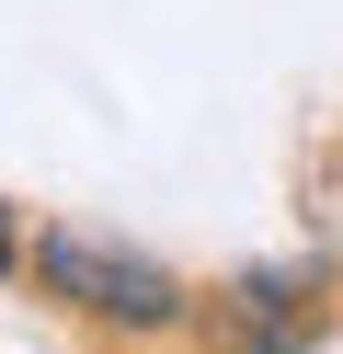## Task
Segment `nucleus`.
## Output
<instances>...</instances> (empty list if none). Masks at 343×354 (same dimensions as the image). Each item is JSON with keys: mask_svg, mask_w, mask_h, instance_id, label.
<instances>
[{"mask_svg": "<svg viewBox=\"0 0 343 354\" xmlns=\"http://www.w3.org/2000/svg\"><path fill=\"white\" fill-rule=\"evenodd\" d=\"M35 286L69 308H91V320H126V331H172L183 320V286L160 274L149 252H114V240L91 229H46L35 240Z\"/></svg>", "mask_w": 343, "mask_h": 354, "instance_id": "f257e3e1", "label": "nucleus"}, {"mask_svg": "<svg viewBox=\"0 0 343 354\" xmlns=\"http://www.w3.org/2000/svg\"><path fill=\"white\" fill-rule=\"evenodd\" d=\"M12 263H23V252H12V229H0V274H12Z\"/></svg>", "mask_w": 343, "mask_h": 354, "instance_id": "f03ea898", "label": "nucleus"}]
</instances>
